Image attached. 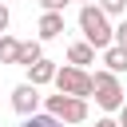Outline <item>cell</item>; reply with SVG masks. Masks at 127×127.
<instances>
[{
  "instance_id": "cell-1",
  "label": "cell",
  "mask_w": 127,
  "mask_h": 127,
  "mask_svg": "<svg viewBox=\"0 0 127 127\" xmlns=\"http://www.w3.org/2000/svg\"><path fill=\"white\" fill-rule=\"evenodd\" d=\"M79 28H83V40L91 44V48H111L115 44V28L107 24V12L99 8V4H83L79 8Z\"/></svg>"
},
{
  "instance_id": "cell-7",
  "label": "cell",
  "mask_w": 127,
  "mask_h": 127,
  "mask_svg": "<svg viewBox=\"0 0 127 127\" xmlns=\"http://www.w3.org/2000/svg\"><path fill=\"white\" fill-rule=\"evenodd\" d=\"M64 36V12H44L40 16V40H56Z\"/></svg>"
},
{
  "instance_id": "cell-8",
  "label": "cell",
  "mask_w": 127,
  "mask_h": 127,
  "mask_svg": "<svg viewBox=\"0 0 127 127\" xmlns=\"http://www.w3.org/2000/svg\"><path fill=\"white\" fill-rule=\"evenodd\" d=\"M95 52H99V48H91L87 40H83V44H71V48H67V64L87 67V64H95Z\"/></svg>"
},
{
  "instance_id": "cell-4",
  "label": "cell",
  "mask_w": 127,
  "mask_h": 127,
  "mask_svg": "<svg viewBox=\"0 0 127 127\" xmlns=\"http://www.w3.org/2000/svg\"><path fill=\"white\" fill-rule=\"evenodd\" d=\"M56 91H67V95H91L95 91V79H91V71L87 67H79V64H67V67H60L56 71Z\"/></svg>"
},
{
  "instance_id": "cell-3",
  "label": "cell",
  "mask_w": 127,
  "mask_h": 127,
  "mask_svg": "<svg viewBox=\"0 0 127 127\" xmlns=\"http://www.w3.org/2000/svg\"><path fill=\"white\" fill-rule=\"evenodd\" d=\"M44 111L60 115L64 123H83V119H87V99H83V95L56 91V95H48V99H44Z\"/></svg>"
},
{
  "instance_id": "cell-11",
  "label": "cell",
  "mask_w": 127,
  "mask_h": 127,
  "mask_svg": "<svg viewBox=\"0 0 127 127\" xmlns=\"http://www.w3.org/2000/svg\"><path fill=\"white\" fill-rule=\"evenodd\" d=\"M40 56H44V44H40V40H28V44H20V60H16V64L28 67V64H36Z\"/></svg>"
},
{
  "instance_id": "cell-14",
  "label": "cell",
  "mask_w": 127,
  "mask_h": 127,
  "mask_svg": "<svg viewBox=\"0 0 127 127\" xmlns=\"http://www.w3.org/2000/svg\"><path fill=\"white\" fill-rule=\"evenodd\" d=\"M115 44L127 48V16H119V24H115Z\"/></svg>"
},
{
  "instance_id": "cell-16",
  "label": "cell",
  "mask_w": 127,
  "mask_h": 127,
  "mask_svg": "<svg viewBox=\"0 0 127 127\" xmlns=\"http://www.w3.org/2000/svg\"><path fill=\"white\" fill-rule=\"evenodd\" d=\"M8 20H12L8 16V4H0V32H8Z\"/></svg>"
},
{
  "instance_id": "cell-6",
  "label": "cell",
  "mask_w": 127,
  "mask_h": 127,
  "mask_svg": "<svg viewBox=\"0 0 127 127\" xmlns=\"http://www.w3.org/2000/svg\"><path fill=\"white\" fill-rule=\"evenodd\" d=\"M56 71H60V67H56L48 56H40L36 64H28V79H32L36 87H44V83H56Z\"/></svg>"
},
{
  "instance_id": "cell-5",
  "label": "cell",
  "mask_w": 127,
  "mask_h": 127,
  "mask_svg": "<svg viewBox=\"0 0 127 127\" xmlns=\"http://www.w3.org/2000/svg\"><path fill=\"white\" fill-rule=\"evenodd\" d=\"M12 107H16L20 115H32V111H40V87H36L32 79L16 83V87H12Z\"/></svg>"
},
{
  "instance_id": "cell-2",
  "label": "cell",
  "mask_w": 127,
  "mask_h": 127,
  "mask_svg": "<svg viewBox=\"0 0 127 127\" xmlns=\"http://www.w3.org/2000/svg\"><path fill=\"white\" fill-rule=\"evenodd\" d=\"M91 79H95V91H91V95H95V103H99L103 111H119V107L127 103V99H123V83H119V75H115L111 67L95 71Z\"/></svg>"
},
{
  "instance_id": "cell-18",
  "label": "cell",
  "mask_w": 127,
  "mask_h": 127,
  "mask_svg": "<svg viewBox=\"0 0 127 127\" xmlns=\"http://www.w3.org/2000/svg\"><path fill=\"white\" fill-rule=\"evenodd\" d=\"M119 127H127V103L119 107Z\"/></svg>"
},
{
  "instance_id": "cell-10",
  "label": "cell",
  "mask_w": 127,
  "mask_h": 127,
  "mask_svg": "<svg viewBox=\"0 0 127 127\" xmlns=\"http://www.w3.org/2000/svg\"><path fill=\"white\" fill-rule=\"evenodd\" d=\"M20 127H64V119L52 115V111H32V115H24Z\"/></svg>"
},
{
  "instance_id": "cell-17",
  "label": "cell",
  "mask_w": 127,
  "mask_h": 127,
  "mask_svg": "<svg viewBox=\"0 0 127 127\" xmlns=\"http://www.w3.org/2000/svg\"><path fill=\"white\" fill-rule=\"evenodd\" d=\"M95 127H119V119H95Z\"/></svg>"
},
{
  "instance_id": "cell-12",
  "label": "cell",
  "mask_w": 127,
  "mask_h": 127,
  "mask_svg": "<svg viewBox=\"0 0 127 127\" xmlns=\"http://www.w3.org/2000/svg\"><path fill=\"white\" fill-rule=\"evenodd\" d=\"M20 60V40L16 36H0V64H16Z\"/></svg>"
},
{
  "instance_id": "cell-15",
  "label": "cell",
  "mask_w": 127,
  "mask_h": 127,
  "mask_svg": "<svg viewBox=\"0 0 127 127\" xmlns=\"http://www.w3.org/2000/svg\"><path fill=\"white\" fill-rule=\"evenodd\" d=\"M67 4H71V0H40V8H44V12H64Z\"/></svg>"
},
{
  "instance_id": "cell-19",
  "label": "cell",
  "mask_w": 127,
  "mask_h": 127,
  "mask_svg": "<svg viewBox=\"0 0 127 127\" xmlns=\"http://www.w3.org/2000/svg\"><path fill=\"white\" fill-rule=\"evenodd\" d=\"M79 4H95V0H79Z\"/></svg>"
},
{
  "instance_id": "cell-13",
  "label": "cell",
  "mask_w": 127,
  "mask_h": 127,
  "mask_svg": "<svg viewBox=\"0 0 127 127\" xmlns=\"http://www.w3.org/2000/svg\"><path fill=\"white\" fill-rule=\"evenodd\" d=\"M99 8L107 16H127V0H99Z\"/></svg>"
},
{
  "instance_id": "cell-9",
  "label": "cell",
  "mask_w": 127,
  "mask_h": 127,
  "mask_svg": "<svg viewBox=\"0 0 127 127\" xmlns=\"http://www.w3.org/2000/svg\"><path fill=\"white\" fill-rule=\"evenodd\" d=\"M103 64H107L115 75H123V71H127V48H119V44L103 48Z\"/></svg>"
}]
</instances>
